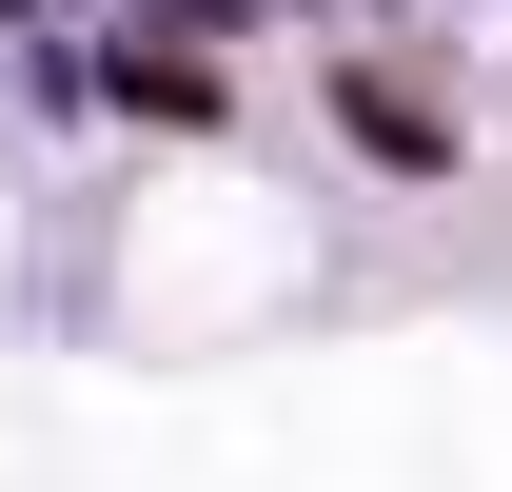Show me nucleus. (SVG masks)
Segmentation results:
<instances>
[{"instance_id":"f257e3e1","label":"nucleus","mask_w":512,"mask_h":492,"mask_svg":"<svg viewBox=\"0 0 512 492\" xmlns=\"http://www.w3.org/2000/svg\"><path fill=\"white\" fill-rule=\"evenodd\" d=\"M355 119H375V158H414V178H434V158H453V119H434V99H414V79H394V60L355 79Z\"/></svg>"}]
</instances>
